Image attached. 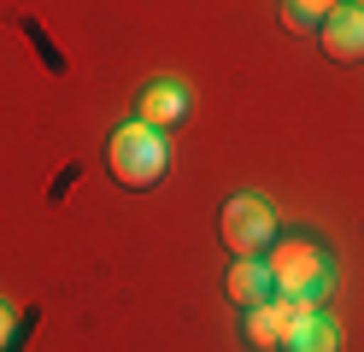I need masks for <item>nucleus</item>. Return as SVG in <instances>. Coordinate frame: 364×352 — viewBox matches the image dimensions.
<instances>
[{
	"instance_id": "nucleus-1",
	"label": "nucleus",
	"mask_w": 364,
	"mask_h": 352,
	"mask_svg": "<svg viewBox=\"0 0 364 352\" xmlns=\"http://www.w3.org/2000/svg\"><path fill=\"white\" fill-rule=\"evenodd\" d=\"M270 282H277L282 299H323L335 288V270H329V252L306 241V235H282V241H270Z\"/></svg>"
},
{
	"instance_id": "nucleus-2",
	"label": "nucleus",
	"mask_w": 364,
	"mask_h": 352,
	"mask_svg": "<svg viewBox=\"0 0 364 352\" xmlns=\"http://www.w3.org/2000/svg\"><path fill=\"white\" fill-rule=\"evenodd\" d=\"M112 176H118L124 188H153L159 176H165V164H171V147H165V129H153V124H124L118 135H112Z\"/></svg>"
},
{
	"instance_id": "nucleus-3",
	"label": "nucleus",
	"mask_w": 364,
	"mask_h": 352,
	"mask_svg": "<svg viewBox=\"0 0 364 352\" xmlns=\"http://www.w3.org/2000/svg\"><path fill=\"white\" fill-rule=\"evenodd\" d=\"M270 241H277V211H270L264 200L235 194L230 206H223V247H230L235 258H259V252H270Z\"/></svg>"
},
{
	"instance_id": "nucleus-4",
	"label": "nucleus",
	"mask_w": 364,
	"mask_h": 352,
	"mask_svg": "<svg viewBox=\"0 0 364 352\" xmlns=\"http://www.w3.org/2000/svg\"><path fill=\"white\" fill-rule=\"evenodd\" d=\"M311 311H317L311 299H282V294L253 305V311H247V346H253V352H288L294 329H300Z\"/></svg>"
},
{
	"instance_id": "nucleus-5",
	"label": "nucleus",
	"mask_w": 364,
	"mask_h": 352,
	"mask_svg": "<svg viewBox=\"0 0 364 352\" xmlns=\"http://www.w3.org/2000/svg\"><path fill=\"white\" fill-rule=\"evenodd\" d=\"M317 41H323V53L341 59V65L364 59V6H353V0H347L341 12H329L323 30H317Z\"/></svg>"
},
{
	"instance_id": "nucleus-6",
	"label": "nucleus",
	"mask_w": 364,
	"mask_h": 352,
	"mask_svg": "<svg viewBox=\"0 0 364 352\" xmlns=\"http://www.w3.org/2000/svg\"><path fill=\"white\" fill-rule=\"evenodd\" d=\"M135 117L153 124V129H176L182 117H188V88H182V82H153L141 94V106H135Z\"/></svg>"
},
{
	"instance_id": "nucleus-7",
	"label": "nucleus",
	"mask_w": 364,
	"mask_h": 352,
	"mask_svg": "<svg viewBox=\"0 0 364 352\" xmlns=\"http://www.w3.org/2000/svg\"><path fill=\"white\" fill-rule=\"evenodd\" d=\"M270 294H277V282H270V265H264V258H235V265H230V299L241 305V311L264 305Z\"/></svg>"
},
{
	"instance_id": "nucleus-8",
	"label": "nucleus",
	"mask_w": 364,
	"mask_h": 352,
	"mask_svg": "<svg viewBox=\"0 0 364 352\" xmlns=\"http://www.w3.org/2000/svg\"><path fill=\"white\" fill-rule=\"evenodd\" d=\"M288 352H341V329L323 317V311H311L300 329H294V341H288Z\"/></svg>"
},
{
	"instance_id": "nucleus-9",
	"label": "nucleus",
	"mask_w": 364,
	"mask_h": 352,
	"mask_svg": "<svg viewBox=\"0 0 364 352\" xmlns=\"http://www.w3.org/2000/svg\"><path fill=\"white\" fill-rule=\"evenodd\" d=\"M347 0H282V18L294 23V30H306V36H317L323 30V18L329 12H341Z\"/></svg>"
},
{
	"instance_id": "nucleus-10",
	"label": "nucleus",
	"mask_w": 364,
	"mask_h": 352,
	"mask_svg": "<svg viewBox=\"0 0 364 352\" xmlns=\"http://www.w3.org/2000/svg\"><path fill=\"white\" fill-rule=\"evenodd\" d=\"M12 335H18V311H12V305H6V299H0V352H6V346H12Z\"/></svg>"
}]
</instances>
